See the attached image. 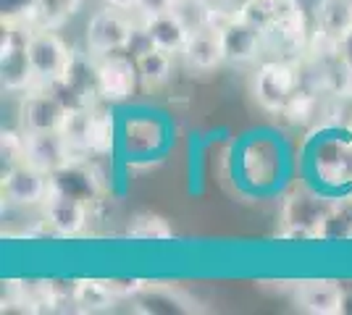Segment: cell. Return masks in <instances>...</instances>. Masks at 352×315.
Segmentation results:
<instances>
[{"instance_id":"6da1fadb","label":"cell","mask_w":352,"mask_h":315,"mask_svg":"<svg viewBox=\"0 0 352 315\" xmlns=\"http://www.w3.org/2000/svg\"><path fill=\"white\" fill-rule=\"evenodd\" d=\"M27 53L40 87L58 84L69 74V66L74 60V53L56 34V30H32L27 40Z\"/></svg>"},{"instance_id":"7a4b0ae2","label":"cell","mask_w":352,"mask_h":315,"mask_svg":"<svg viewBox=\"0 0 352 315\" xmlns=\"http://www.w3.org/2000/svg\"><path fill=\"white\" fill-rule=\"evenodd\" d=\"M252 95L268 113H284L297 95V71L281 58L263 60L252 76Z\"/></svg>"},{"instance_id":"3957f363","label":"cell","mask_w":352,"mask_h":315,"mask_svg":"<svg viewBox=\"0 0 352 315\" xmlns=\"http://www.w3.org/2000/svg\"><path fill=\"white\" fill-rule=\"evenodd\" d=\"M30 32V24L21 21V27H11L3 34V50H0V82H3V90L24 95L32 87H37V76H34L30 53H27Z\"/></svg>"},{"instance_id":"277c9868","label":"cell","mask_w":352,"mask_h":315,"mask_svg":"<svg viewBox=\"0 0 352 315\" xmlns=\"http://www.w3.org/2000/svg\"><path fill=\"white\" fill-rule=\"evenodd\" d=\"M69 113V105L60 100L53 87H32L24 92L19 105V124L21 132L40 135V132H60Z\"/></svg>"},{"instance_id":"5b68a950","label":"cell","mask_w":352,"mask_h":315,"mask_svg":"<svg viewBox=\"0 0 352 315\" xmlns=\"http://www.w3.org/2000/svg\"><path fill=\"white\" fill-rule=\"evenodd\" d=\"M168 142L166 124L158 116H126L118 124V148L129 161L161 155Z\"/></svg>"},{"instance_id":"8992f818","label":"cell","mask_w":352,"mask_h":315,"mask_svg":"<svg viewBox=\"0 0 352 315\" xmlns=\"http://www.w3.org/2000/svg\"><path fill=\"white\" fill-rule=\"evenodd\" d=\"M134 27L137 24L124 11H113V8L98 11L89 19L87 32H85L87 53L92 58L111 56V53H124L126 45H129V37H132Z\"/></svg>"},{"instance_id":"52a82bcc","label":"cell","mask_w":352,"mask_h":315,"mask_svg":"<svg viewBox=\"0 0 352 315\" xmlns=\"http://www.w3.org/2000/svg\"><path fill=\"white\" fill-rule=\"evenodd\" d=\"M95 82H98V95L105 103H126L137 92L140 71L129 53L126 56L111 53L95 58Z\"/></svg>"},{"instance_id":"ba28073f","label":"cell","mask_w":352,"mask_h":315,"mask_svg":"<svg viewBox=\"0 0 352 315\" xmlns=\"http://www.w3.org/2000/svg\"><path fill=\"white\" fill-rule=\"evenodd\" d=\"M50 192V176L30 163L8 165L3 174V202L14 208H34L43 205Z\"/></svg>"},{"instance_id":"9c48e42d","label":"cell","mask_w":352,"mask_h":315,"mask_svg":"<svg viewBox=\"0 0 352 315\" xmlns=\"http://www.w3.org/2000/svg\"><path fill=\"white\" fill-rule=\"evenodd\" d=\"M219 32L226 63L245 66V63L258 60V56L265 50V32L248 21L245 16H229L219 27Z\"/></svg>"},{"instance_id":"30bf717a","label":"cell","mask_w":352,"mask_h":315,"mask_svg":"<svg viewBox=\"0 0 352 315\" xmlns=\"http://www.w3.org/2000/svg\"><path fill=\"white\" fill-rule=\"evenodd\" d=\"M40 208H43L45 224L50 226L58 237L72 240V237H79V234L87 229L89 202L60 192L53 184H50V192H47V197H45V202Z\"/></svg>"},{"instance_id":"8fae6325","label":"cell","mask_w":352,"mask_h":315,"mask_svg":"<svg viewBox=\"0 0 352 315\" xmlns=\"http://www.w3.org/2000/svg\"><path fill=\"white\" fill-rule=\"evenodd\" d=\"M24 163L34 165L45 171L47 176L58 174L60 168L76 163L69 142L60 132H40V135H27L24 132Z\"/></svg>"},{"instance_id":"7c38bea8","label":"cell","mask_w":352,"mask_h":315,"mask_svg":"<svg viewBox=\"0 0 352 315\" xmlns=\"http://www.w3.org/2000/svg\"><path fill=\"white\" fill-rule=\"evenodd\" d=\"M316 21H318V37L331 47H344L352 40L350 0H318Z\"/></svg>"},{"instance_id":"4fadbf2b","label":"cell","mask_w":352,"mask_h":315,"mask_svg":"<svg viewBox=\"0 0 352 315\" xmlns=\"http://www.w3.org/2000/svg\"><path fill=\"white\" fill-rule=\"evenodd\" d=\"M297 305L310 315H337L344 310V292L329 279L302 281L297 286Z\"/></svg>"},{"instance_id":"5bb4252c","label":"cell","mask_w":352,"mask_h":315,"mask_svg":"<svg viewBox=\"0 0 352 315\" xmlns=\"http://www.w3.org/2000/svg\"><path fill=\"white\" fill-rule=\"evenodd\" d=\"M182 58L187 60V66L195 71H213L221 63H226L219 27H206V30L192 32L187 45L182 50Z\"/></svg>"},{"instance_id":"9a60e30c","label":"cell","mask_w":352,"mask_h":315,"mask_svg":"<svg viewBox=\"0 0 352 315\" xmlns=\"http://www.w3.org/2000/svg\"><path fill=\"white\" fill-rule=\"evenodd\" d=\"M316 174L326 184H352V150L339 142H326L316 152Z\"/></svg>"},{"instance_id":"2e32d148","label":"cell","mask_w":352,"mask_h":315,"mask_svg":"<svg viewBox=\"0 0 352 315\" xmlns=\"http://www.w3.org/2000/svg\"><path fill=\"white\" fill-rule=\"evenodd\" d=\"M142 24H145L153 45L166 50V53H171V56H176V53L182 56V50H184V45H187V40H190L192 34L171 11L168 14L147 16V19H142Z\"/></svg>"},{"instance_id":"e0dca14e","label":"cell","mask_w":352,"mask_h":315,"mask_svg":"<svg viewBox=\"0 0 352 315\" xmlns=\"http://www.w3.org/2000/svg\"><path fill=\"white\" fill-rule=\"evenodd\" d=\"M118 145V124L113 113L108 108H98L92 105V116H89V129H87V152L103 158L108 152H113Z\"/></svg>"},{"instance_id":"ac0fdd59","label":"cell","mask_w":352,"mask_h":315,"mask_svg":"<svg viewBox=\"0 0 352 315\" xmlns=\"http://www.w3.org/2000/svg\"><path fill=\"white\" fill-rule=\"evenodd\" d=\"M82 0H32L27 5L24 21L32 30H56L69 16L76 14Z\"/></svg>"},{"instance_id":"d6986e66","label":"cell","mask_w":352,"mask_h":315,"mask_svg":"<svg viewBox=\"0 0 352 315\" xmlns=\"http://www.w3.org/2000/svg\"><path fill=\"white\" fill-rule=\"evenodd\" d=\"M137 63V71H140V82L145 87H161L171 79V66H174V56L166 53L161 47H150L147 53L134 58Z\"/></svg>"},{"instance_id":"ffe728a7","label":"cell","mask_w":352,"mask_h":315,"mask_svg":"<svg viewBox=\"0 0 352 315\" xmlns=\"http://www.w3.org/2000/svg\"><path fill=\"white\" fill-rule=\"evenodd\" d=\"M74 305H79V310H108L113 302H116V294L111 292L108 281L103 279H79L74 284Z\"/></svg>"},{"instance_id":"44dd1931","label":"cell","mask_w":352,"mask_h":315,"mask_svg":"<svg viewBox=\"0 0 352 315\" xmlns=\"http://www.w3.org/2000/svg\"><path fill=\"white\" fill-rule=\"evenodd\" d=\"M171 14L190 32L206 30V27H221L226 19H216V8L208 0H176Z\"/></svg>"},{"instance_id":"7402d4cb","label":"cell","mask_w":352,"mask_h":315,"mask_svg":"<svg viewBox=\"0 0 352 315\" xmlns=\"http://www.w3.org/2000/svg\"><path fill=\"white\" fill-rule=\"evenodd\" d=\"M294 8H297L294 0H248L239 16H245L248 21H252L255 27H261L265 32Z\"/></svg>"},{"instance_id":"603a6c76","label":"cell","mask_w":352,"mask_h":315,"mask_svg":"<svg viewBox=\"0 0 352 315\" xmlns=\"http://www.w3.org/2000/svg\"><path fill=\"white\" fill-rule=\"evenodd\" d=\"M153 45V40H150V34H147L145 24H140V27H134L132 37H129V45H126V50L124 53H129L132 58H137V56H142V53H147Z\"/></svg>"},{"instance_id":"cb8c5ba5","label":"cell","mask_w":352,"mask_h":315,"mask_svg":"<svg viewBox=\"0 0 352 315\" xmlns=\"http://www.w3.org/2000/svg\"><path fill=\"white\" fill-rule=\"evenodd\" d=\"M176 0H137V14L147 19V16H158V14H168L174 8Z\"/></svg>"},{"instance_id":"d4e9b609","label":"cell","mask_w":352,"mask_h":315,"mask_svg":"<svg viewBox=\"0 0 352 315\" xmlns=\"http://www.w3.org/2000/svg\"><path fill=\"white\" fill-rule=\"evenodd\" d=\"M105 281L111 286V292L116 294V300L132 297V294H137L142 289V281H137V279H105Z\"/></svg>"},{"instance_id":"484cf974","label":"cell","mask_w":352,"mask_h":315,"mask_svg":"<svg viewBox=\"0 0 352 315\" xmlns=\"http://www.w3.org/2000/svg\"><path fill=\"white\" fill-rule=\"evenodd\" d=\"M103 8H113V11H124V14H132L137 11V0H100Z\"/></svg>"},{"instance_id":"4316f807","label":"cell","mask_w":352,"mask_h":315,"mask_svg":"<svg viewBox=\"0 0 352 315\" xmlns=\"http://www.w3.org/2000/svg\"><path fill=\"white\" fill-rule=\"evenodd\" d=\"M350 3H352V0H350Z\"/></svg>"}]
</instances>
